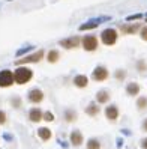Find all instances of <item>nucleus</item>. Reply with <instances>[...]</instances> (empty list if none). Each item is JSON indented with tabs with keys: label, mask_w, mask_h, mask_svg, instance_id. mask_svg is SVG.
<instances>
[{
	"label": "nucleus",
	"mask_w": 147,
	"mask_h": 149,
	"mask_svg": "<svg viewBox=\"0 0 147 149\" xmlns=\"http://www.w3.org/2000/svg\"><path fill=\"white\" fill-rule=\"evenodd\" d=\"M14 75H15V83L17 84H26L33 78V71L29 68H26V66H20V68L15 69Z\"/></svg>",
	"instance_id": "1"
},
{
	"label": "nucleus",
	"mask_w": 147,
	"mask_h": 149,
	"mask_svg": "<svg viewBox=\"0 0 147 149\" xmlns=\"http://www.w3.org/2000/svg\"><path fill=\"white\" fill-rule=\"evenodd\" d=\"M117 38H119V35L116 29H105L101 33V41L105 45H114L117 42Z\"/></svg>",
	"instance_id": "2"
},
{
	"label": "nucleus",
	"mask_w": 147,
	"mask_h": 149,
	"mask_svg": "<svg viewBox=\"0 0 147 149\" xmlns=\"http://www.w3.org/2000/svg\"><path fill=\"white\" fill-rule=\"evenodd\" d=\"M42 57H44V50H39L36 51V53H33L30 56H26L23 59H18L15 62V65H26V63H38L42 60Z\"/></svg>",
	"instance_id": "3"
},
{
	"label": "nucleus",
	"mask_w": 147,
	"mask_h": 149,
	"mask_svg": "<svg viewBox=\"0 0 147 149\" xmlns=\"http://www.w3.org/2000/svg\"><path fill=\"white\" fill-rule=\"evenodd\" d=\"M14 81H15V75L12 71H9V69L0 71V87H9L14 84Z\"/></svg>",
	"instance_id": "4"
},
{
	"label": "nucleus",
	"mask_w": 147,
	"mask_h": 149,
	"mask_svg": "<svg viewBox=\"0 0 147 149\" xmlns=\"http://www.w3.org/2000/svg\"><path fill=\"white\" fill-rule=\"evenodd\" d=\"M108 77H110L108 69L105 66H102V65L96 66V68L93 69V72H92V78H93L95 81H105Z\"/></svg>",
	"instance_id": "5"
},
{
	"label": "nucleus",
	"mask_w": 147,
	"mask_h": 149,
	"mask_svg": "<svg viewBox=\"0 0 147 149\" xmlns=\"http://www.w3.org/2000/svg\"><path fill=\"white\" fill-rule=\"evenodd\" d=\"M81 42H83V48L86 51H96L98 50V38L93 36V35L84 36Z\"/></svg>",
	"instance_id": "6"
},
{
	"label": "nucleus",
	"mask_w": 147,
	"mask_h": 149,
	"mask_svg": "<svg viewBox=\"0 0 147 149\" xmlns=\"http://www.w3.org/2000/svg\"><path fill=\"white\" fill-rule=\"evenodd\" d=\"M108 20H110V17H101V18H92V20H89L87 23L81 24V26H80V30H92V29H95V27H98V26H99L101 23H104V21H108Z\"/></svg>",
	"instance_id": "7"
},
{
	"label": "nucleus",
	"mask_w": 147,
	"mask_h": 149,
	"mask_svg": "<svg viewBox=\"0 0 147 149\" xmlns=\"http://www.w3.org/2000/svg\"><path fill=\"white\" fill-rule=\"evenodd\" d=\"M105 118L110 120V122H116L120 116V111H119V107L114 106V104H110V106L105 107Z\"/></svg>",
	"instance_id": "8"
},
{
	"label": "nucleus",
	"mask_w": 147,
	"mask_h": 149,
	"mask_svg": "<svg viewBox=\"0 0 147 149\" xmlns=\"http://www.w3.org/2000/svg\"><path fill=\"white\" fill-rule=\"evenodd\" d=\"M83 39H80L78 36H71V38H66V39H62L59 44L62 45L63 48H68V50H71V48H77L80 45V42Z\"/></svg>",
	"instance_id": "9"
},
{
	"label": "nucleus",
	"mask_w": 147,
	"mask_h": 149,
	"mask_svg": "<svg viewBox=\"0 0 147 149\" xmlns=\"http://www.w3.org/2000/svg\"><path fill=\"white\" fill-rule=\"evenodd\" d=\"M69 140H71V145H72V146L78 148V146H81V145H83V142H84V137H83V134H81V131H78V130H74V131H71V136H69Z\"/></svg>",
	"instance_id": "10"
},
{
	"label": "nucleus",
	"mask_w": 147,
	"mask_h": 149,
	"mask_svg": "<svg viewBox=\"0 0 147 149\" xmlns=\"http://www.w3.org/2000/svg\"><path fill=\"white\" fill-rule=\"evenodd\" d=\"M29 101L33 102V104H39L44 101V92L41 89H32L29 92Z\"/></svg>",
	"instance_id": "11"
},
{
	"label": "nucleus",
	"mask_w": 147,
	"mask_h": 149,
	"mask_svg": "<svg viewBox=\"0 0 147 149\" xmlns=\"http://www.w3.org/2000/svg\"><path fill=\"white\" fill-rule=\"evenodd\" d=\"M29 119L30 122H33V124H38V122H41L42 119H44V111H42L41 109H30L29 111Z\"/></svg>",
	"instance_id": "12"
},
{
	"label": "nucleus",
	"mask_w": 147,
	"mask_h": 149,
	"mask_svg": "<svg viewBox=\"0 0 147 149\" xmlns=\"http://www.w3.org/2000/svg\"><path fill=\"white\" fill-rule=\"evenodd\" d=\"M140 91H141V86L138 83H135V81L128 83V86H126V93L129 96H137L138 93H140Z\"/></svg>",
	"instance_id": "13"
},
{
	"label": "nucleus",
	"mask_w": 147,
	"mask_h": 149,
	"mask_svg": "<svg viewBox=\"0 0 147 149\" xmlns=\"http://www.w3.org/2000/svg\"><path fill=\"white\" fill-rule=\"evenodd\" d=\"M140 29H141L140 24H123L122 27H120L122 33H125V35H134V33H137Z\"/></svg>",
	"instance_id": "14"
},
{
	"label": "nucleus",
	"mask_w": 147,
	"mask_h": 149,
	"mask_svg": "<svg viewBox=\"0 0 147 149\" xmlns=\"http://www.w3.org/2000/svg\"><path fill=\"white\" fill-rule=\"evenodd\" d=\"M110 100H111V95H110V92H108L107 89H101V91L96 93V101H98L99 104H107Z\"/></svg>",
	"instance_id": "15"
},
{
	"label": "nucleus",
	"mask_w": 147,
	"mask_h": 149,
	"mask_svg": "<svg viewBox=\"0 0 147 149\" xmlns=\"http://www.w3.org/2000/svg\"><path fill=\"white\" fill-rule=\"evenodd\" d=\"M87 84H89V78L86 77V75H83V74L77 75V77L74 78V86L80 87V89H84V87H87Z\"/></svg>",
	"instance_id": "16"
},
{
	"label": "nucleus",
	"mask_w": 147,
	"mask_h": 149,
	"mask_svg": "<svg viewBox=\"0 0 147 149\" xmlns=\"http://www.w3.org/2000/svg\"><path fill=\"white\" fill-rule=\"evenodd\" d=\"M38 136L41 137L42 142H48V140L53 137V133H51V130H50V128H47V127H41V128L38 130Z\"/></svg>",
	"instance_id": "17"
},
{
	"label": "nucleus",
	"mask_w": 147,
	"mask_h": 149,
	"mask_svg": "<svg viewBox=\"0 0 147 149\" xmlns=\"http://www.w3.org/2000/svg\"><path fill=\"white\" fill-rule=\"evenodd\" d=\"M101 110H99V106H98V102H90L87 107H86V113H87L89 116H92V118H95L99 113Z\"/></svg>",
	"instance_id": "18"
},
{
	"label": "nucleus",
	"mask_w": 147,
	"mask_h": 149,
	"mask_svg": "<svg viewBox=\"0 0 147 149\" xmlns=\"http://www.w3.org/2000/svg\"><path fill=\"white\" fill-rule=\"evenodd\" d=\"M65 120H66V122H69V124L75 122V120H77V113H75V110L68 109V110L65 111Z\"/></svg>",
	"instance_id": "19"
},
{
	"label": "nucleus",
	"mask_w": 147,
	"mask_h": 149,
	"mask_svg": "<svg viewBox=\"0 0 147 149\" xmlns=\"http://www.w3.org/2000/svg\"><path fill=\"white\" fill-rule=\"evenodd\" d=\"M137 109L140 111L147 110V96H140V98L137 100Z\"/></svg>",
	"instance_id": "20"
},
{
	"label": "nucleus",
	"mask_w": 147,
	"mask_h": 149,
	"mask_svg": "<svg viewBox=\"0 0 147 149\" xmlns=\"http://www.w3.org/2000/svg\"><path fill=\"white\" fill-rule=\"evenodd\" d=\"M59 57H60L59 51L57 50H51L50 53H48V56H47V60H48L50 63H56L57 60H59Z\"/></svg>",
	"instance_id": "21"
},
{
	"label": "nucleus",
	"mask_w": 147,
	"mask_h": 149,
	"mask_svg": "<svg viewBox=\"0 0 147 149\" xmlns=\"http://www.w3.org/2000/svg\"><path fill=\"white\" fill-rule=\"evenodd\" d=\"M87 149H101V142L98 139L87 140Z\"/></svg>",
	"instance_id": "22"
},
{
	"label": "nucleus",
	"mask_w": 147,
	"mask_h": 149,
	"mask_svg": "<svg viewBox=\"0 0 147 149\" xmlns=\"http://www.w3.org/2000/svg\"><path fill=\"white\" fill-rule=\"evenodd\" d=\"M128 72H126V69H116V72H114V77L117 78L119 81H123L125 78H126Z\"/></svg>",
	"instance_id": "23"
},
{
	"label": "nucleus",
	"mask_w": 147,
	"mask_h": 149,
	"mask_svg": "<svg viewBox=\"0 0 147 149\" xmlns=\"http://www.w3.org/2000/svg\"><path fill=\"white\" fill-rule=\"evenodd\" d=\"M137 71H138V72H146V71H147L146 60H138V62H137Z\"/></svg>",
	"instance_id": "24"
},
{
	"label": "nucleus",
	"mask_w": 147,
	"mask_h": 149,
	"mask_svg": "<svg viewBox=\"0 0 147 149\" xmlns=\"http://www.w3.org/2000/svg\"><path fill=\"white\" fill-rule=\"evenodd\" d=\"M44 119L47 122H51V120H54V115L51 111H45V115H44Z\"/></svg>",
	"instance_id": "25"
},
{
	"label": "nucleus",
	"mask_w": 147,
	"mask_h": 149,
	"mask_svg": "<svg viewBox=\"0 0 147 149\" xmlns=\"http://www.w3.org/2000/svg\"><path fill=\"white\" fill-rule=\"evenodd\" d=\"M6 113L3 111V110H0V125H5L6 124Z\"/></svg>",
	"instance_id": "26"
},
{
	"label": "nucleus",
	"mask_w": 147,
	"mask_h": 149,
	"mask_svg": "<svg viewBox=\"0 0 147 149\" xmlns=\"http://www.w3.org/2000/svg\"><path fill=\"white\" fill-rule=\"evenodd\" d=\"M29 50H33V45H29V47H26V48L18 50V51H17V56H21V54H24L26 51H29Z\"/></svg>",
	"instance_id": "27"
},
{
	"label": "nucleus",
	"mask_w": 147,
	"mask_h": 149,
	"mask_svg": "<svg viewBox=\"0 0 147 149\" xmlns=\"http://www.w3.org/2000/svg\"><path fill=\"white\" fill-rule=\"evenodd\" d=\"M140 36H141V39H143V41H147V26L141 29V32H140Z\"/></svg>",
	"instance_id": "28"
},
{
	"label": "nucleus",
	"mask_w": 147,
	"mask_h": 149,
	"mask_svg": "<svg viewBox=\"0 0 147 149\" xmlns=\"http://www.w3.org/2000/svg\"><path fill=\"white\" fill-rule=\"evenodd\" d=\"M11 104H12V107H17V109H18V107L21 106V100L18 98V96H17V98H14V100H12V102H11Z\"/></svg>",
	"instance_id": "29"
},
{
	"label": "nucleus",
	"mask_w": 147,
	"mask_h": 149,
	"mask_svg": "<svg viewBox=\"0 0 147 149\" xmlns=\"http://www.w3.org/2000/svg\"><path fill=\"white\" fill-rule=\"evenodd\" d=\"M138 18H141V14H135V15H131V17H128V21H132V20H138Z\"/></svg>",
	"instance_id": "30"
},
{
	"label": "nucleus",
	"mask_w": 147,
	"mask_h": 149,
	"mask_svg": "<svg viewBox=\"0 0 147 149\" xmlns=\"http://www.w3.org/2000/svg\"><path fill=\"white\" fill-rule=\"evenodd\" d=\"M140 146H141V149H147V137H144L140 142Z\"/></svg>",
	"instance_id": "31"
},
{
	"label": "nucleus",
	"mask_w": 147,
	"mask_h": 149,
	"mask_svg": "<svg viewBox=\"0 0 147 149\" xmlns=\"http://www.w3.org/2000/svg\"><path fill=\"white\" fill-rule=\"evenodd\" d=\"M141 130L144 131V133H147V118L143 120V124H141Z\"/></svg>",
	"instance_id": "32"
},
{
	"label": "nucleus",
	"mask_w": 147,
	"mask_h": 149,
	"mask_svg": "<svg viewBox=\"0 0 147 149\" xmlns=\"http://www.w3.org/2000/svg\"><path fill=\"white\" fill-rule=\"evenodd\" d=\"M146 23H147V17H146Z\"/></svg>",
	"instance_id": "33"
}]
</instances>
